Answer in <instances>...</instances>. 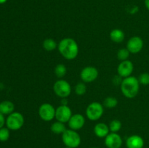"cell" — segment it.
<instances>
[{
    "label": "cell",
    "mask_w": 149,
    "mask_h": 148,
    "mask_svg": "<svg viewBox=\"0 0 149 148\" xmlns=\"http://www.w3.org/2000/svg\"><path fill=\"white\" fill-rule=\"evenodd\" d=\"M58 49L60 54L68 60L74 59L79 54V45L72 38H64L61 40Z\"/></svg>",
    "instance_id": "cell-1"
},
{
    "label": "cell",
    "mask_w": 149,
    "mask_h": 148,
    "mask_svg": "<svg viewBox=\"0 0 149 148\" xmlns=\"http://www.w3.org/2000/svg\"><path fill=\"white\" fill-rule=\"evenodd\" d=\"M121 91L123 95L128 99H132L138 95L140 90V83L138 78L130 75L125 78L120 85Z\"/></svg>",
    "instance_id": "cell-2"
},
{
    "label": "cell",
    "mask_w": 149,
    "mask_h": 148,
    "mask_svg": "<svg viewBox=\"0 0 149 148\" xmlns=\"http://www.w3.org/2000/svg\"><path fill=\"white\" fill-rule=\"evenodd\" d=\"M62 141L65 147L71 148H77L81 145V136L77 131L66 129L62 134Z\"/></svg>",
    "instance_id": "cell-3"
},
{
    "label": "cell",
    "mask_w": 149,
    "mask_h": 148,
    "mask_svg": "<svg viewBox=\"0 0 149 148\" xmlns=\"http://www.w3.org/2000/svg\"><path fill=\"white\" fill-rule=\"evenodd\" d=\"M85 113L89 120L95 121L103 116L104 113V106L100 102H93L87 106Z\"/></svg>",
    "instance_id": "cell-4"
},
{
    "label": "cell",
    "mask_w": 149,
    "mask_h": 148,
    "mask_svg": "<svg viewBox=\"0 0 149 148\" xmlns=\"http://www.w3.org/2000/svg\"><path fill=\"white\" fill-rule=\"evenodd\" d=\"M24 117L19 112H13L6 119V125L10 130L17 131L23 127L24 124Z\"/></svg>",
    "instance_id": "cell-5"
},
{
    "label": "cell",
    "mask_w": 149,
    "mask_h": 148,
    "mask_svg": "<svg viewBox=\"0 0 149 148\" xmlns=\"http://www.w3.org/2000/svg\"><path fill=\"white\" fill-rule=\"evenodd\" d=\"M53 91L58 97L67 98L71 93V84L65 80H58L53 85Z\"/></svg>",
    "instance_id": "cell-6"
},
{
    "label": "cell",
    "mask_w": 149,
    "mask_h": 148,
    "mask_svg": "<svg viewBox=\"0 0 149 148\" xmlns=\"http://www.w3.org/2000/svg\"><path fill=\"white\" fill-rule=\"evenodd\" d=\"M55 110L54 106L49 103H43L39 107L38 113L42 120L49 122L55 118Z\"/></svg>",
    "instance_id": "cell-7"
},
{
    "label": "cell",
    "mask_w": 149,
    "mask_h": 148,
    "mask_svg": "<svg viewBox=\"0 0 149 148\" xmlns=\"http://www.w3.org/2000/svg\"><path fill=\"white\" fill-rule=\"evenodd\" d=\"M98 70L93 66L84 67L80 73V78L84 83H91L98 77Z\"/></svg>",
    "instance_id": "cell-8"
},
{
    "label": "cell",
    "mask_w": 149,
    "mask_h": 148,
    "mask_svg": "<svg viewBox=\"0 0 149 148\" xmlns=\"http://www.w3.org/2000/svg\"><path fill=\"white\" fill-rule=\"evenodd\" d=\"M72 115L71 108L67 104H61L55 110V118L62 123H68Z\"/></svg>",
    "instance_id": "cell-9"
},
{
    "label": "cell",
    "mask_w": 149,
    "mask_h": 148,
    "mask_svg": "<svg viewBox=\"0 0 149 148\" xmlns=\"http://www.w3.org/2000/svg\"><path fill=\"white\" fill-rule=\"evenodd\" d=\"M143 40L140 36H132L128 40L127 43V49L130 53H139L143 48Z\"/></svg>",
    "instance_id": "cell-10"
},
{
    "label": "cell",
    "mask_w": 149,
    "mask_h": 148,
    "mask_svg": "<svg viewBox=\"0 0 149 148\" xmlns=\"http://www.w3.org/2000/svg\"><path fill=\"white\" fill-rule=\"evenodd\" d=\"M134 71V65L132 61L127 59L122 61L117 67L118 75L122 78H127L132 75Z\"/></svg>",
    "instance_id": "cell-11"
},
{
    "label": "cell",
    "mask_w": 149,
    "mask_h": 148,
    "mask_svg": "<svg viewBox=\"0 0 149 148\" xmlns=\"http://www.w3.org/2000/svg\"><path fill=\"white\" fill-rule=\"evenodd\" d=\"M105 145L108 148H120L122 145V139L117 133L111 132L105 137Z\"/></svg>",
    "instance_id": "cell-12"
},
{
    "label": "cell",
    "mask_w": 149,
    "mask_h": 148,
    "mask_svg": "<svg viewBox=\"0 0 149 148\" xmlns=\"http://www.w3.org/2000/svg\"><path fill=\"white\" fill-rule=\"evenodd\" d=\"M84 123H85V118L82 115L79 114V113L72 115L68 122L70 129L74 131H78L82 129L84 126Z\"/></svg>",
    "instance_id": "cell-13"
},
{
    "label": "cell",
    "mask_w": 149,
    "mask_h": 148,
    "mask_svg": "<svg viewBox=\"0 0 149 148\" xmlns=\"http://www.w3.org/2000/svg\"><path fill=\"white\" fill-rule=\"evenodd\" d=\"M126 146L127 148H143L144 140L139 135H131L127 139Z\"/></svg>",
    "instance_id": "cell-14"
},
{
    "label": "cell",
    "mask_w": 149,
    "mask_h": 148,
    "mask_svg": "<svg viewBox=\"0 0 149 148\" xmlns=\"http://www.w3.org/2000/svg\"><path fill=\"white\" fill-rule=\"evenodd\" d=\"M94 133L99 138H105L109 133V126L104 123H98L95 126Z\"/></svg>",
    "instance_id": "cell-15"
},
{
    "label": "cell",
    "mask_w": 149,
    "mask_h": 148,
    "mask_svg": "<svg viewBox=\"0 0 149 148\" xmlns=\"http://www.w3.org/2000/svg\"><path fill=\"white\" fill-rule=\"evenodd\" d=\"M125 35L122 30L119 28L113 29L110 32V39L115 43H121L125 40Z\"/></svg>",
    "instance_id": "cell-16"
},
{
    "label": "cell",
    "mask_w": 149,
    "mask_h": 148,
    "mask_svg": "<svg viewBox=\"0 0 149 148\" xmlns=\"http://www.w3.org/2000/svg\"><path fill=\"white\" fill-rule=\"evenodd\" d=\"M15 105L11 101L5 100L0 102V113L3 115H10L14 112Z\"/></svg>",
    "instance_id": "cell-17"
},
{
    "label": "cell",
    "mask_w": 149,
    "mask_h": 148,
    "mask_svg": "<svg viewBox=\"0 0 149 148\" xmlns=\"http://www.w3.org/2000/svg\"><path fill=\"white\" fill-rule=\"evenodd\" d=\"M50 130L55 134H63L66 130V127L65 123L57 120L51 125Z\"/></svg>",
    "instance_id": "cell-18"
},
{
    "label": "cell",
    "mask_w": 149,
    "mask_h": 148,
    "mask_svg": "<svg viewBox=\"0 0 149 148\" xmlns=\"http://www.w3.org/2000/svg\"><path fill=\"white\" fill-rule=\"evenodd\" d=\"M58 45L57 42L51 38L45 39L43 43H42V46H43L44 49L45 51H47V52H52V51L58 48Z\"/></svg>",
    "instance_id": "cell-19"
},
{
    "label": "cell",
    "mask_w": 149,
    "mask_h": 148,
    "mask_svg": "<svg viewBox=\"0 0 149 148\" xmlns=\"http://www.w3.org/2000/svg\"><path fill=\"white\" fill-rule=\"evenodd\" d=\"M118 104L117 99L113 97H107L103 100V105L106 108H114Z\"/></svg>",
    "instance_id": "cell-20"
},
{
    "label": "cell",
    "mask_w": 149,
    "mask_h": 148,
    "mask_svg": "<svg viewBox=\"0 0 149 148\" xmlns=\"http://www.w3.org/2000/svg\"><path fill=\"white\" fill-rule=\"evenodd\" d=\"M54 72H55V75H56L58 78H61L66 75L67 68L66 67H65V65H63V64H58V65L55 66Z\"/></svg>",
    "instance_id": "cell-21"
},
{
    "label": "cell",
    "mask_w": 149,
    "mask_h": 148,
    "mask_svg": "<svg viewBox=\"0 0 149 148\" xmlns=\"http://www.w3.org/2000/svg\"><path fill=\"white\" fill-rule=\"evenodd\" d=\"M109 129H110L111 132H113V133H117L119 131H120V129H122V122L120 121L118 119H114V120H112L110 122L109 125Z\"/></svg>",
    "instance_id": "cell-22"
},
{
    "label": "cell",
    "mask_w": 149,
    "mask_h": 148,
    "mask_svg": "<svg viewBox=\"0 0 149 148\" xmlns=\"http://www.w3.org/2000/svg\"><path fill=\"white\" fill-rule=\"evenodd\" d=\"M130 54V52L128 51L127 48H122V49H119V51L117 52V57L121 62L127 60L129 58Z\"/></svg>",
    "instance_id": "cell-23"
},
{
    "label": "cell",
    "mask_w": 149,
    "mask_h": 148,
    "mask_svg": "<svg viewBox=\"0 0 149 148\" xmlns=\"http://www.w3.org/2000/svg\"><path fill=\"white\" fill-rule=\"evenodd\" d=\"M87 91V86L84 82H79L76 85L75 92L77 95L82 96Z\"/></svg>",
    "instance_id": "cell-24"
},
{
    "label": "cell",
    "mask_w": 149,
    "mask_h": 148,
    "mask_svg": "<svg viewBox=\"0 0 149 148\" xmlns=\"http://www.w3.org/2000/svg\"><path fill=\"white\" fill-rule=\"evenodd\" d=\"M10 136V129L8 128H1L0 129V141L1 142H6L9 139Z\"/></svg>",
    "instance_id": "cell-25"
},
{
    "label": "cell",
    "mask_w": 149,
    "mask_h": 148,
    "mask_svg": "<svg viewBox=\"0 0 149 148\" xmlns=\"http://www.w3.org/2000/svg\"><path fill=\"white\" fill-rule=\"evenodd\" d=\"M140 84L147 86L149 85V73H143L138 77Z\"/></svg>",
    "instance_id": "cell-26"
},
{
    "label": "cell",
    "mask_w": 149,
    "mask_h": 148,
    "mask_svg": "<svg viewBox=\"0 0 149 148\" xmlns=\"http://www.w3.org/2000/svg\"><path fill=\"white\" fill-rule=\"evenodd\" d=\"M5 123H6V120H5V118H4V115H3L2 113H0V129L4 127Z\"/></svg>",
    "instance_id": "cell-27"
},
{
    "label": "cell",
    "mask_w": 149,
    "mask_h": 148,
    "mask_svg": "<svg viewBox=\"0 0 149 148\" xmlns=\"http://www.w3.org/2000/svg\"><path fill=\"white\" fill-rule=\"evenodd\" d=\"M144 3H145L146 7L149 10V0H145Z\"/></svg>",
    "instance_id": "cell-28"
},
{
    "label": "cell",
    "mask_w": 149,
    "mask_h": 148,
    "mask_svg": "<svg viewBox=\"0 0 149 148\" xmlns=\"http://www.w3.org/2000/svg\"><path fill=\"white\" fill-rule=\"evenodd\" d=\"M7 1V0H0V4H4V3H5Z\"/></svg>",
    "instance_id": "cell-29"
},
{
    "label": "cell",
    "mask_w": 149,
    "mask_h": 148,
    "mask_svg": "<svg viewBox=\"0 0 149 148\" xmlns=\"http://www.w3.org/2000/svg\"><path fill=\"white\" fill-rule=\"evenodd\" d=\"M64 148H71V147H64Z\"/></svg>",
    "instance_id": "cell-30"
},
{
    "label": "cell",
    "mask_w": 149,
    "mask_h": 148,
    "mask_svg": "<svg viewBox=\"0 0 149 148\" xmlns=\"http://www.w3.org/2000/svg\"><path fill=\"white\" fill-rule=\"evenodd\" d=\"M93 148H97V147H93Z\"/></svg>",
    "instance_id": "cell-31"
}]
</instances>
